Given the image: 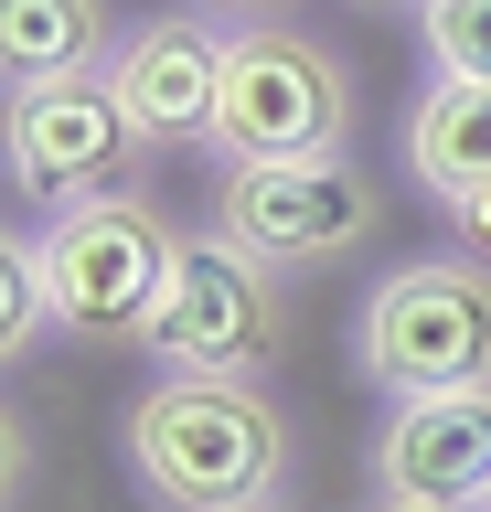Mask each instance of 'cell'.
Wrapping results in <instances>:
<instances>
[{"label": "cell", "mask_w": 491, "mask_h": 512, "mask_svg": "<svg viewBox=\"0 0 491 512\" xmlns=\"http://www.w3.org/2000/svg\"><path fill=\"white\" fill-rule=\"evenodd\" d=\"M289 416L267 406V384L225 374H161L129 406V470L161 512H257L289 491Z\"/></svg>", "instance_id": "6da1fadb"}, {"label": "cell", "mask_w": 491, "mask_h": 512, "mask_svg": "<svg viewBox=\"0 0 491 512\" xmlns=\"http://www.w3.org/2000/svg\"><path fill=\"white\" fill-rule=\"evenodd\" d=\"M182 224L150 203L139 182L86 192L65 214H43V288H54V331L65 342H139L171 299V267H182Z\"/></svg>", "instance_id": "7a4b0ae2"}, {"label": "cell", "mask_w": 491, "mask_h": 512, "mask_svg": "<svg viewBox=\"0 0 491 512\" xmlns=\"http://www.w3.org/2000/svg\"><path fill=\"white\" fill-rule=\"evenodd\" d=\"M203 150L225 160H321L353 150V75L331 43H310L299 22H257L225 43V107H214V139Z\"/></svg>", "instance_id": "3957f363"}, {"label": "cell", "mask_w": 491, "mask_h": 512, "mask_svg": "<svg viewBox=\"0 0 491 512\" xmlns=\"http://www.w3.org/2000/svg\"><path fill=\"white\" fill-rule=\"evenodd\" d=\"M363 374L385 395H459L491 384V267L481 256H406L363 299Z\"/></svg>", "instance_id": "277c9868"}, {"label": "cell", "mask_w": 491, "mask_h": 512, "mask_svg": "<svg viewBox=\"0 0 491 512\" xmlns=\"http://www.w3.org/2000/svg\"><path fill=\"white\" fill-rule=\"evenodd\" d=\"M214 235H235L246 256H267L278 278H289V267H331V256H363L385 235V182H374L353 150L235 160L225 182H214Z\"/></svg>", "instance_id": "5b68a950"}, {"label": "cell", "mask_w": 491, "mask_h": 512, "mask_svg": "<svg viewBox=\"0 0 491 512\" xmlns=\"http://www.w3.org/2000/svg\"><path fill=\"white\" fill-rule=\"evenodd\" d=\"M139 352L161 374H225V384H267V363L289 352V310H278V267L246 256L235 235H193L171 267L161 320L139 331Z\"/></svg>", "instance_id": "8992f818"}, {"label": "cell", "mask_w": 491, "mask_h": 512, "mask_svg": "<svg viewBox=\"0 0 491 512\" xmlns=\"http://www.w3.org/2000/svg\"><path fill=\"white\" fill-rule=\"evenodd\" d=\"M11 192L43 203V214H65L86 192H118L129 171V107L107 75H54V86H11Z\"/></svg>", "instance_id": "52a82bcc"}, {"label": "cell", "mask_w": 491, "mask_h": 512, "mask_svg": "<svg viewBox=\"0 0 491 512\" xmlns=\"http://www.w3.org/2000/svg\"><path fill=\"white\" fill-rule=\"evenodd\" d=\"M225 22H203V11H150V22L118 32V54H107V86L129 107V128L150 150H203L214 139V107H225Z\"/></svg>", "instance_id": "ba28073f"}, {"label": "cell", "mask_w": 491, "mask_h": 512, "mask_svg": "<svg viewBox=\"0 0 491 512\" xmlns=\"http://www.w3.org/2000/svg\"><path fill=\"white\" fill-rule=\"evenodd\" d=\"M374 502H417V512L491 502V384L395 395L385 427H374Z\"/></svg>", "instance_id": "9c48e42d"}, {"label": "cell", "mask_w": 491, "mask_h": 512, "mask_svg": "<svg viewBox=\"0 0 491 512\" xmlns=\"http://www.w3.org/2000/svg\"><path fill=\"white\" fill-rule=\"evenodd\" d=\"M107 54H118L107 0H0V75H11V86L107 75Z\"/></svg>", "instance_id": "30bf717a"}, {"label": "cell", "mask_w": 491, "mask_h": 512, "mask_svg": "<svg viewBox=\"0 0 491 512\" xmlns=\"http://www.w3.org/2000/svg\"><path fill=\"white\" fill-rule=\"evenodd\" d=\"M406 171H417L438 203H470L491 192V86H438L406 107Z\"/></svg>", "instance_id": "8fae6325"}, {"label": "cell", "mask_w": 491, "mask_h": 512, "mask_svg": "<svg viewBox=\"0 0 491 512\" xmlns=\"http://www.w3.org/2000/svg\"><path fill=\"white\" fill-rule=\"evenodd\" d=\"M417 32L449 86H491V0H417Z\"/></svg>", "instance_id": "7c38bea8"}, {"label": "cell", "mask_w": 491, "mask_h": 512, "mask_svg": "<svg viewBox=\"0 0 491 512\" xmlns=\"http://www.w3.org/2000/svg\"><path fill=\"white\" fill-rule=\"evenodd\" d=\"M43 331H54V288H43L33 235H11L0 246V352H33Z\"/></svg>", "instance_id": "4fadbf2b"}, {"label": "cell", "mask_w": 491, "mask_h": 512, "mask_svg": "<svg viewBox=\"0 0 491 512\" xmlns=\"http://www.w3.org/2000/svg\"><path fill=\"white\" fill-rule=\"evenodd\" d=\"M449 224H459V256H481V267H491V192L449 203Z\"/></svg>", "instance_id": "5bb4252c"}, {"label": "cell", "mask_w": 491, "mask_h": 512, "mask_svg": "<svg viewBox=\"0 0 491 512\" xmlns=\"http://www.w3.org/2000/svg\"><path fill=\"white\" fill-rule=\"evenodd\" d=\"M203 22H225V32H257V22H278V11H289V0H193Z\"/></svg>", "instance_id": "9a60e30c"}, {"label": "cell", "mask_w": 491, "mask_h": 512, "mask_svg": "<svg viewBox=\"0 0 491 512\" xmlns=\"http://www.w3.org/2000/svg\"><path fill=\"white\" fill-rule=\"evenodd\" d=\"M374 512H417V502H374Z\"/></svg>", "instance_id": "2e32d148"}, {"label": "cell", "mask_w": 491, "mask_h": 512, "mask_svg": "<svg viewBox=\"0 0 491 512\" xmlns=\"http://www.w3.org/2000/svg\"><path fill=\"white\" fill-rule=\"evenodd\" d=\"M257 512H278V502H257Z\"/></svg>", "instance_id": "e0dca14e"}, {"label": "cell", "mask_w": 491, "mask_h": 512, "mask_svg": "<svg viewBox=\"0 0 491 512\" xmlns=\"http://www.w3.org/2000/svg\"><path fill=\"white\" fill-rule=\"evenodd\" d=\"M374 11H385V0H374Z\"/></svg>", "instance_id": "ac0fdd59"}, {"label": "cell", "mask_w": 491, "mask_h": 512, "mask_svg": "<svg viewBox=\"0 0 491 512\" xmlns=\"http://www.w3.org/2000/svg\"><path fill=\"white\" fill-rule=\"evenodd\" d=\"M481 512H491V502H481Z\"/></svg>", "instance_id": "d6986e66"}]
</instances>
